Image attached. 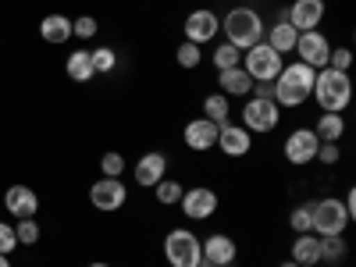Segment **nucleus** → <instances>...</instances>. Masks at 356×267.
<instances>
[{"label": "nucleus", "mask_w": 356, "mask_h": 267, "mask_svg": "<svg viewBox=\"0 0 356 267\" xmlns=\"http://www.w3.org/2000/svg\"><path fill=\"white\" fill-rule=\"evenodd\" d=\"M324 114H342L349 97H353V82H349V72H335V68H321L317 79H314V93H310Z\"/></svg>", "instance_id": "f257e3e1"}, {"label": "nucleus", "mask_w": 356, "mask_h": 267, "mask_svg": "<svg viewBox=\"0 0 356 267\" xmlns=\"http://www.w3.org/2000/svg\"><path fill=\"white\" fill-rule=\"evenodd\" d=\"M221 29H225V36H228L225 43L239 47V50H250L253 43L264 40V22H260V15L253 8H232L225 15Z\"/></svg>", "instance_id": "f03ea898"}, {"label": "nucleus", "mask_w": 356, "mask_h": 267, "mask_svg": "<svg viewBox=\"0 0 356 267\" xmlns=\"http://www.w3.org/2000/svg\"><path fill=\"white\" fill-rule=\"evenodd\" d=\"M164 257L171 267H200L203 264V243L189 228H171L164 235Z\"/></svg>", "instance_id": "7ed1b4c3"}, {"label": "nucleus", "mask_w": 356, "mask_h": 267, "mask_svg": "<svg viewBox=\"0 0 356 267\" xmlns=\"http://www.w3.org/2000/svg\"><path fill=\"white\" fill-rule=\"evenodd\" d=\"M282 54L278 50H271L264 40L260 43H253L250 50H243V72L253 79V82H275L278 75H282Z\"/></svg>", "instance_id": "20e7f679"}, {"label": "nucleus", "mask_w": 356, "mask_h": 267, "mask_svg": "<svg viewBox=\"0 0 356 267\" xmlns=\"http://www.w3.org/2000/svg\"><path fill=\"white\" fill-rule=\"evenodd\" d=\"M310 218H314V235H342L346 225L353 221L349 211H346V203L335 200V196H324L317 203H310Z\"/></svg>", "instance_id": "39448f33"}, {"label": "nucleus", "mask_w": 356, "mask_h": 267, "mask_svg": "<svg viewBox=\"0 0 356 267\" xmlns=\"http://www.w3.org/2000/svg\"><path fill=\"white\" fill-rule=\"evenodd\" d=\"M278 122H282V107L275 100L250 97V104L243 107V129L246 132H275Z\"/></svg>", "instance_id": "423d86ee"}, {"label": "nucleus", "mask_w": 356, "mask_h": 267, "mask_svg": "<svg viewBox=\"0 0 356 267\" xmlns=\"http://www.w3.org/2000/svg\"><path fill=\"white\" fill-rule=\"evenodd\" d=\"M292 50L300 54V61L310 65L314 72H317V68H328V50H332V43H328V36H324V33H317V29L296 36V47H292Z\"/></svg>", "instance_id": "0eeeda50"}, {"label": "nucleus", "mask_w": 356, "mask_h": 267, "mask_svg": "<svg viewBox=\"0 0 356 267\" xmlns=\"http://www.w3.org/2000/svg\"><path fill=\"white\" fill-rule=\"evenodd\" d=\"M89 200H93L97 211H122L125 200H129V189L122 178H100V182H93V189H89Z\"/></svg>", "instance_id": "6e6552de"}, {"label": "nucleus", "mask_w": 356, "mask_h": 267, "mask_svg": "<svg viewBox=\"0 0 356 267\" xmlns=\"http://www.w3.org/2000/svg\"><path fill=\"white\" fill-rule=\"evenodd\" d=\"M178 207H182V214H186L189 221H207V218L218 211V193L207 189V186L186 189L182 200H178Z\"/></svg>", "instance_id": "1a4fd4ad"}, {"label": "nucleus", "mask_w": 356, "mask_h": 267, "mask_svg": "<svg viewBox=\"0 0 356 267\" xmlns=\"http://www.w3.org/2000/svg\"><path fill=\"white\" fill-rule=\"evenodd\" d=\"M218 33H221V18H218L214 11H207V8L189 11V18H186V40H189V43L203 47V43H211Z\"/></svg>", "instance_id": "9d476101"}, {"label": "nucleus", "mask_w": 356, "mask_h": 267, "mask_svg": "<svg viewBox=\"0 0 356 267\" xmlns=\"http://www.w3.org/2000/svg\"><path fill=\"white\" fill-rule=\"evenodd\" d=\"M317 146H321V139L314 136V129H296L289 139H285V161L289 164H310L314 157H317Z\"/></svg>", "instance_id": "9b49d317"}, {"label": "nucleus", "mask_w": 356, "mask_h": 267, "mask_svg": "<svg viewBox=\"0 0 356 267\" xmlns=\"http://www.w3.org/2000/svg\"><path fill=\"white\" fill-rule=\"evenodd\" d=\"M324 18V0H292V8L285 15V22L296 29V33H310L317 29Z\"/></svg>", "instance_id": "f8f14e48"}, {"label": "nucleus", "mask_w": 356, "mask_h": 267, "mask_svg": "<svg viewBox=\"0 0 356 267\" xmlns=\"http://www.w3.org/2000/svg\"><path fill=\"white\" fill-rule=\"evenodd\" d=\"M218 129L221 125L207 122V118H193V122L186 125V132H182V139H186L189 150L203 154V150H214V146H218Z\"/></svg>", "instance_id": "ddd939ff"}, {"label": "nucleus", "mask_w": 356, "mask_h": 267, "mask_svg": "<svg viewBox=\"0 0 356 267\" xmlns=\"http://www.w3.org/2000/svg\"><path fill=\"white\" fill-rule=\"evenodd\" d=\"M235 257H239V246L228 235H211L203 239V264H214V267H232Z\"/></svg>", "instance_id": "4468645a"}, {"label": "nucleus", "mask_w": 356, "mask_h": 267, "mask_svg": "<svg viewBox=\"0 0 356 267\" xmlns=\"http://www.w3.org/2000/svg\"><path fill=\"white\" fill-rule=\"evenodd\" d=\"M4 207H8V214L11 218H36V211H40V200H36V193L29 189V186H11L8 193H4Z\"/></svg>", "instance_id": "2eb2a0df"}, {"label": "nucleus", "mask_w": 356, "mask_h": 267, "mask_svg": "<svg viewBox=\"0 0 356 267\" xmlns=\"http://www.w3.org/2000/svg\"><path fill=\"white\" fill-rule=\"evenodd\" d=\"M218 146H221V154H228V157H246L250 146H253V136L243 125H221L218 129Z\"/></svg>", "instance_id": "dca6fc26"}, {"label": "nucleus", "mask_w": 356, "mask_h": 267, "mask_svg": "<svg viewBox=\"0 0 356 267\" xmlns=\"http://www.w3.org/2000/svg\"><path fill=\"white\" fill-rule=\"evenodd\" d=\"M164 171H168V157H164V154H157V150L143 154V157L136 161V186L154 189L161 178H164Z\"/></svg>", "instance_id": "f3484780"}, {"label": "nucleus", "mask_w": 356, "mask_h": 267, "mask_svg": "<svg viewBox=\"0 0 356 267\" xmlns=\"http://www.w3.org/2000/svg\"><path fill=\"white\" fill-rule=\"evenodd\" d=\"M292 260L300 264V267H314V264H321V239H317L314 232L296 235V243H292Z\"/></svg>", "instance_id": "a211bd4d"}, {"label": "nucleus", "mask_w": 356, "mask_h": 267, "mask_svg": "<svg viewBox=\"0 0 356 267\" xmlns=\"http://www.w3.org/2000/svg\"><path fill=\"white\" fill-rule=\"evenodd\" d=\"M40 36L47 40V43H68L72 40V18H65V15H47L43 22H40Z\"/></svg>", "instance_id": "6ab92c4d"}, {"label": "nucleus", "mask_w": 356, "mask_h": 267, "mask_svg": "<svg viewBox=\"0 0 356 267\" xmlns=\"http://www.w3.org/2000/svg\"><path fill=\"white\" fill-rule=\"evenodd\" d=\"M221 89H225V97H250L253 93V79L243 72V65L228 68V72H221Z\"/></svg>", "instance_id": "aec40b11"}, {"label": "nucleus", "mask_w": 356, "mask_h": 267, "mask_svg": "<svg viewBox=\"0 0 356 267\" xmlns=\"http://www.w3.org/2000/svg\"><path fill=\"white\" fill-rule=\"evenodd\" d=\"M65 72H68V79H75V82H89L97 72H93V54L89 50H72L68 54V61H65Z\"/></svg>", "instance_id": "412c9836"}, {"label": "nucleus", "mask_w": 356, "mask_h": 267, "mask_svg": "<svg viewBox=\"0 0 356 267\" xmlns=\"http://www.w3.org/2000/svg\"><path fill=\"white\" fill-rule=\"evenodd\" d=\"M296 36H300V33H296V29L282 18V22H275L271 29H267V47L278 50V54H289L296 47Z\"/></svg>", "instance_id": "4be33fe9"}, {"label": "nucleus", "mask_w": 356, "mask_h": 267, "mask_svg": "<svg viewBox=\"0 0 356 267\" xmlns=\"http://www.w3.org/2000/svg\"><path fill=\"white\" fill-rule=\"evenodd\" d=\"M314 136H317L321 143H339V139L346 136V122H342V114H321V118H317Z\"/></svg>", "instance_id": "5701e85b"}, {"label": "nucleus", "mask_w": 356, "mask_h": 267, "mask_svg": "<svg viewBox=\"0 0 356 267\" xmlns=\"http://www.w3.org/2000/svg\"><path fill=\"white\" fill-rule=\"evenodd\" d=\"M203 118L214 125H228V97L225 93H211L203 100Z\"/></svg>", "instance_id": "b1692460"}, {"label": "nucleus", "mask_w": 356, "mask_h": 267, "mask_svg": "<svg viewBox=\"0 0 356 267\" xmlns=\"http://www.w3.org/2000/svg\"><path fill=\"white\" fill-rule=\"evenodd\" d=\"M321 239V264H339L346 257V239L342 235H317Z\"/></svg>", "instance_id": "393cba45"}, {"label": "nucleus", "mask_w": 356, "mask_h": 267, "mask_svg": "<svg viewBox=\"0 0 356 267\" xmlns=\"http://www.w3.org/2000/svg\"><path fill=\"white\" fill-rule=\"evenodd\" d=\"M243 65V50L239 47H232V43H221L214 50V68L218 72H228V68H239Z\"/></svg>", "instance_id": "a878e982"}, {"label": "nucleus", "mask_w": 356, "mask_h": 267, "mask_svg": "<svg viewBox=\"0 0 356 267\" xmlns=\"http://www.w3.org/2000/svg\"><path fill=\"white\" fill-rule=\"evenodd\" d=\"M182 182H175V178H161V182L154 186V196H157V203H164V207H171V203H178L182 200Z\"/></svg>", "instance_id": "bb28decb"}, {"label": "nucleus", "mask_w": 356, "mask_h": 267, "mask_svg": "<svg viewBox=\"0 0 356 267\" xmlns=\"http://www.w3.org/2000/svg\"><path fill=\"white\" fill-rule=\"evenodd\" d=\"M89 54H93V72H97V75H111V72L118 68V54H114L111 47L89 50Z\"/></svg>", "instance_id": "cd10ccee"}, {"label": "nucleus", "mask_w": 356, "mask_h": 267, "mask_svg": "<svg viewBox=\"0 0 356 267\" xmlns=\"http://www.w3.org/2000/svg\"><path fill=\"white\" fill-rule=\"evenodd\" d=\"M15 239H18L22 246H33V243H40V225H36L33 218H22V221L15 225Z\"/></svg>", "instance_id": "c85d7f7f"}, {"label": "nucleus", "mask_w": 356, "mask_h": 267, "mask_svg": "<svg viewBox=\"0 0 356 267\" xmlns=\"http://www.w3.org/2000/svg\"><path fill=\"white\" fill-rule=\"evenodd\" d=\"M175 57H178V65H182V68H200L203 50H200L196 43H189V40H186L182 47H178V54H175Z\"/></svg>", "instance_id": "c756f323"}, {"label": "nucleus", "mask_w": 356, "mask_h": 267, "mask_svg": "<svg viewBox=\"0 0 356 267\" xmlns=\"http://www.w3.org/2000/svg\"><path fill=\"white\" fill-rule=\"evenodd\" d=\"M97 29H100V22H97V18L82 15V18H75V22H72V36H79V40H93V36H97Z\"/></svg>", "instance_id": "7c9ffc66"}, {"label": "nucleus", "mask_w": 356, "mask_h": 267, "mask_svg": "<svg viewBox=\"0 0 356 267\" xmlns=\"http://www.w3.org/2000/svg\"><path fill=\"white\" fill-rule=\"evenodd\" d=\"M289 225H292V232H296V235L310 232V228H314V218H310V203H307V207H296V211H292V218H289Z\"/></svg>", "instance_id": "2f4dec72"}, {"label": "nucleus", "mask_w": 356, "mask_h": 267, "mask_svg": "<svg viewBox=\"0 0 356 267\" xmlns=\"http://www.w3.org/2000/svg\"><path fill=\"white\" fill-rule=\"evenodd\" d=\"M100 171H104V178H122V171H125V157L122 154H104V161H100Z\"/></svg>", "instance_id": "473e14b6"}, {"label": "nucleus", "mask_w": 356, "mask_h": 267, "mask_svg": "<svg viewBox=\"0 0 356 267\" xmlns=\"http://www.w3.org/2000/svg\"><path fill=\"white\" fill-rule=\"evenodd\" d=\"M349 65H353V50H346V47L328 50V68H335V72H349Z\"/></svg>", "instance_id": "72a5a7b5"}, {"label": "nucleus", "mask_w": 356, "mask_h": 267, "mask_svg": "<svg viewBox=\"0 0 356 267\" xmlns=\"http://www.w3.org/2000/svg\"><path fill=\"white\" fill-rule=\"evenodd\" d=\"M314 161H321V164H339V143H321Z\"/></svg>", "instance_id": "f704fd0d"}, {"label": "nucleus", "mask_w": 356, "mask_h": 267, "mask_svg": "<svg viewBox=\"0 0 356 267\" xmlns=\"http://www.w3.org/2000/svg\"><path fill=\"white\" fill-rule=\"evenodd\" d=\"M11 250H18V239H15V228H11V225H4V221H0V253H11Z\"/></svg>", "instance_id": "c9c22d12"}, {"label": "nucleus", "mask_w": 356, "mask_h": 267, "mask_svg": "<svg viewBox=\"0 0 356 267\" xmlns=\"http://www.w3.org/2000/svg\"><path fill=\"white\" fill-rule=\"evenodd\" d=\"M253 97H264V100H275V82H253Z\"/></svg>", "instance_id": "e433bc0d"}, {"label": "nucleus", "mask_w": 356, "mask_h": 267, "mask_svg": "<svg viewBox=\"0 0 356 267\" xmlns=\"http://www.w3.org/2000/svg\"><path fill=\"white\" fill-rule=\"evenodd\" d=\"M0 267H11V260H8V253H0Z\"/></svg>", "instance_id": "4c0bfd02"}, {"label": "nucleus", "mask_w": 356, "mask_h": 267, "mask_svg": "<svg viewBox=\"0 0 356 267\" xmlns=\"http://www.w3.org/2000/svg\"><path fill=\"white\" fill-rule=\"evenodd\" d=\"M282 267H300V264H296V260H289V264H282Z\"/></svg>", "instance_id": "58836bf2"}, {"label": "nucleus", "mask_w": 356, "mask_h": 267, "mask_svg": "<svg viewBox=\"0 0 356 267\" xmlns=\"http://www.w3.org/2000/svg\"><path fill=\"white\" fill-rule=\"evenodd\" d=\"M314 267H335V264H314Z\"/></svg>", "instance_id": "ea45409f"}, {"label": "nucleus", "mask_w": 356, "mask_h": 267, "mask_svg": "<svg viewBox=\"0 0 356 267\" xmlns=\"http://www.w3.org/2000/svg\"><path fill=\"white\" fill-rule=\"evenodd\" d=\"M89 267H107V264H89Z\"/></svg>", "instance_id": "a19ab883"}]
</instances>
